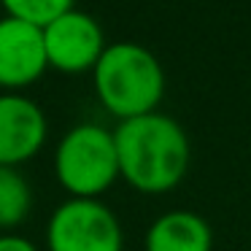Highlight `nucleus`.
I'll use <instances>...</instances> for the list:
<instances>
[{"instance_id":"1","label":"nucleus","mask_w":251,"mask_h":251,"mask_svg":"<svg viewBox=\"0 0 251 251\" xmlns=\"http://www.w3.org/2000/svg\"><path fill=\"white\" fill-rule=\"evenodd\" d=\"M119 173L130 186L149 195L168 192L184 178L189 141L178 122L162 114L125 119L114 132Z\"/></svg>"},{"instance_id":"2","label":"nucleus","mask_w":251,"mask_h":251,"mask_svg":"<svg viewBox=\"0 0 251 251\" xmlns=\"http://www.w3.org/2000/svg\"><path fill=\"white\" fill-rule=\"evenodd\" d=\"M95 87L100 103L125 122L154 114L165 92V73L149 49L138 44H114L95 65Z\"/></svg>"},{"instance_id":"3","label":"nucleus","mask_w":251,"mask_h":251,"mask_svg":"<svg viewBox=\"0 0 251 251\" xmlns=\"http://www.w3.org/2000/svg\"><path fill=\"white\" fill-rule=\"evenodd\" d=\"M57 178L76 200H92L119 176L114 132L95 125H81L62 138L57 149Z\"/></svg>"},{"instance_id":"4","label":"nucleus","mask_w":251,"mask_h":251,"mask_svg":"<svg viewBox=\"0 0 251 251\" xmlns=\"http://www.w3.org/2000/svg\"><path fill=\"white\" fill-rule=\"evenodd\" d=\"M49 251H122V227L100 202L71 200L49 222Z\"/></svg>"},{"instance_id":"5","label":"nucleus","mask_w":251,"mask_h":251,"mask_svg":"<svg viewBox=\"0 0 251 251\" xmlns=\"http://www.w3.org/2000/svg\"><path fill=\"white\" fill-rule=\"evenodd\" d=\"M44 44L49 65L62 73L89 71L98 65L103 51L108 49L100 25L76 8L54 19L49 27H44Z\"/></svg>"},{"instance_id":"6","label":"nucleus","mask_w":251,"mask_h":251,"mask_svg":"<svg viewBox=\"0 0 251 251\" xmlns=\"http://www.w3.org/2000/svg\"><path fill=\"white\" fill-rule=\"evenodd\" d=\"M49 65L44 30L22 19H0V87H27Z\"/></svg>"},{"instance_id":"7","label":"nucleus","mask_w":251,"mask_h":251,"mask_svg":"<svg viewBox=\"0 0 251 251\" xmlns=\"http://www.w3.org/2000/svg\"><path fill=\"white\" fill-rule=\"evenodd\" d=\"M46 141L44 111L27 98L3 95L0 98V168L30 159Z\"/></svg>"},{"instance_id":"8","label":"nucleus","mask_w":251,"mask_h":251,"mask_svg":"<svg viewBox=\"0 0 251 251\" xmlns=\"http://www.w3.org/2000/svg\"><path fill=\"white\" fill-rule=\"evenodd\" d=\"M211 227L197 213L173 211L151 224L146 251H211Z\"/></svg>"},{"instance_id":"9","label":"nucleus","mask_w":251,"mask_h":251,"mask_svg":"<svg viewBox=\"0 0 251 251\" xmlns=\"http://www.w3.org/2000/svg\"><path fill=\"white\" fill-rule=\"evenodd\" d=\"M30 211V186L14 168H0V229H11Z\"/></svg>"},{"instance_id":"10","label":"nucleus","mask_w":251,"mask_h":251,"mask_svg":"<svg viewBox=\"0 0 251 251\" xmlns=\"http://www.w3.org/2000/svg\"><path fill=\"white\" fill-rule=\"evenodd\" d=\"M0 3L8 11V17L35 25L41 30L49 27L62 14L73 11V0H0Z\"/></svg>"},{"instance_id":"11","label":"nucleus","mask_w":251,"mask_h":251,"mask_svg":"<svg viewBox=\"0 0 251 251\" xmlns=\"http://www.w3.org/2000/svg\"><path fill=\"white\" fill-rule=\"evenodd\" d=\"M0 251H35V246L25 238H17V235H3L0 238Z\"/></svg>"}]
</instances>
